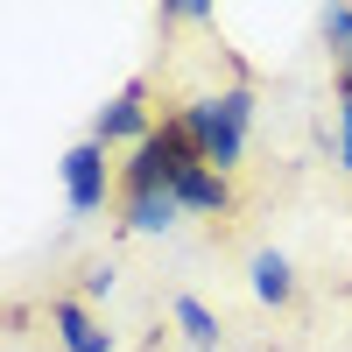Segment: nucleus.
Masks as SVG:
<instances>
[{"mask_svg": "<svg viewBox=\"0 0 352 352\" xmlns=\"http://www.w3.org/2000/svg\"><path fill=\"white\" fill-rule=\"evenodd\" d=\"M176 120H184V134L197 141L204 162H212L219 176H232L240 155H247V134H254V85H226V92H212V99H190Z\"/></svg>", "mask_w": 352, "mask_h": 352, "instance_id": "1", "label": "nucleus"}, {"mask_svg": "<svg viewBox=\"0 0 352 352\" xmlns=\"http://www.w3.org/2000/svg\"><path fill=\"white\" fill-rule=\"evenodd\" d=\"M190 162H204L197 155V141L184 134V120H176V113H169V120L148 134V141H141V148L120 162V197H148V190H176V176H184Z\"/></svg>", "mask_w": 352, "mask_h": 352, "instance_id": "2", "label": "nucleus"}, {"mask_svg": "<svg viewBox=\"0 0 352 352\" xmlns=\"http://www.w3.org/2000/svg\"><path fill=\"white\" fill-rule=\"evenodd\" d=\"M155 127L162 120H155V106H148V78H127L120 92L92 113V141H99V148H141Z\"/></svg>", "mask_w": 352, "mask_h": 352, "instance_id": "3", "label": "nucleus"}, {"mask_svg": "<svg viewBox=\"0 0 352 352\" xmlns=\"http://www.w3.org/2000/svg\"><path fill=\"white\" fill-rule=\"evenodd\" d=\"M106 184H113V176H106V148H99L92 134H85L78 148H64V197H71L78 219H92L99 204H106Z\"/></svg>", "mask_w": 352, "mask_h": 352, "instance_id": "4", "label": "nucleus"}, {"mask_svg": "<svg viewBox=\"0 0 352 352\" xmlns=\"http://www.w3.org/2000/svg\"><path fill=\"white\" fill-rule=\"evenodd\" d=\"M50 324H56V345H64V352H113V331L78 296H56L50 303Z\"/></svg>", "mask_w": 352, "mask_h": 352, "instance_id": "5", "label": "nucleus"}, {"mask_svg": "<svg viewBox=\"0 0 352 352\" xmlns=\"http://www.w3.org/2000/svg\"><path fill=\"white\" fill-rule=\"evenodd\" d=\"M176 204H184V212H204V219H226L232 212V176H219L212 162H190L176 176Z\"/></svg>", "mask_w": 352, "mask_h": 352, "instance_id": "6", "label": "nucleus"}, {"mask_svg": "<svg viewBox=\"0 0 352 352\" xmlns=\"http://www.w3.org/2000/svg\"><path fill=\"white\" fill-rule=\"evenodd\" d=\"M176 219H184V204H176V190H148V197H120V226H127V232H169Z\"/></svg>", "mask_w": 352, "mask_h": 352, "instance_id": "7", "label": "nucleus"}, {"mask_svg": "<svg viewBox=\"0 0 352 352\" xmlns=\"http://www.w3.org/2000/svg\"><path fill=\"white\" fill-rule=\"evenodd\" d=\"M254 296L261 303H296V268H289V254H275V247H261L254 254Z\"/></svg>", "mask_w": 352, "mask_h": 352, "instance_id": "8", "label": "nucleus"}, {"mask_svg": "<svg viewBox=\"0 0 352 352\" xmlns=\"http://www.w3.org/2000/svg\"><path fill=\"white\" fill-rule=\"evenodd\" d=\"M176 331H184L197 352H219V317L204 310L197 296H176Z\"/></svg>", "mask_w": 352, "mask_h": 352, "instance_id": "9", "label": "nucleus"}, {"mask_svg": "<svg viewBox=\"0 0 352 352\" xmlns=\"http://www.w3.org/2000/svg\"><path fill=\"white\" fill-rule=\"evenodd\" d=\"M317 28H324L331 56H345V50H352V0H338V8H324V21H317Z\"/></svg>", "mask_w": 352, "mask_h": 352, "instance_id": "10", "label": "nucleus"}, {"mask_svg": "<svg viewBox=\"0 0 352 352\" xmlns=\"http://www.w3.org/2000/svg\"><path fill=\"white\" fill-rule=\"evenodd\" d=\"M162 21H212V0H162Z\"/></svg>", "mask_w": 352, "mask_h": 352, "instance_id": "11", "label": "nucleus"}, {"mask_svg": "<svg viewBox=\"0 0 352 352\" xmlns=\"http://www.w3.org/2000/svg\"><path fill=\"white\" fill-rule=\"evenodd\" d=\"M113 282H120V275H113L106 261H92V268H85V282H78V296H113Z\"/></svg>", "mask_w": 352, "mask_h": 352, "instance_id": "12", "label": "nucleus"}, {"mask_svg": "<svg viewBox=\"0 0 352 352\" xmlns=\"http://www.w3.org/2000/svg\"><path fill=\"white\" fill-rule=\"evenodd\" d=\"M338 169H352V99H338Z\"/></svg>", "mask_w": 352, "mask_h": 352, "instance_id": "13", "label": "nucleus"}, {"mask_svg": "<svg viewBox=\"0 0 352 352\" xmlns=\"http://www.w3.org/2000/svg\"><path fill=\"white\" fill-rule=\"evenodd\" d=\"M331 92H338V99H352V50L338 56V71H331Z\"/></svg>", "mask_w": 352, "mask_h": 352, "instance_id": "14", "label": "nucleus"}]
</instances>
